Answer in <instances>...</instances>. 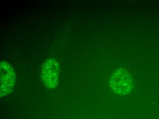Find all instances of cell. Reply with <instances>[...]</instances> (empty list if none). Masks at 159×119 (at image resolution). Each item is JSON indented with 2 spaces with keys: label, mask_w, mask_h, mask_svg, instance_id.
I'll return each instance as SVG.
<instances>
[{
  "label": "cell",
  "mask_w": 159,
  "mask_h": 119,
  "mask_svg": "<svg viewBox=\"0 0 159 119\" xmlns=\"http://www.w3.org/2000/svg\"><path fill=\"white\" fill-rule=\"evenodd\" d=\"M109 85L115 93L122 95L129 94L133 89L131 74L125 69H118L112 73Z\"/></svg>",
  "instance_id": "cell-1"
},
{
  "label": "cell",
  "mask_w": 159,
  "mask_h": 119,
  "mask_svg": "<svg viewBox=\"0 0 159 119\" xmlns=\"http://www.w3.org/2000/svg\"><path fill=\"white\" fill-rule=\"evenodd\" d=\"M16 81L14 69L5 61L0 64V97L1 98L13 91Z\"/></svg>",
  "instance_id": "cell-2"
},
{
  "label": "cell",
  "mask_w": 159,
  "mask_h": 119,
  "mask_svg": "<svg viewBox=\"0 0 159 119\" xmlns=\"http://www.w3.org/2000/svg\"><path fill=\"white\" fill-rule=\"evenodd\" d=\"M60 65L55 59L49 58L43 63L42 67V79L47 89H53L58 85Z\"/></svg>",
  "instance_id": "cell-3"
}]
</instances>
